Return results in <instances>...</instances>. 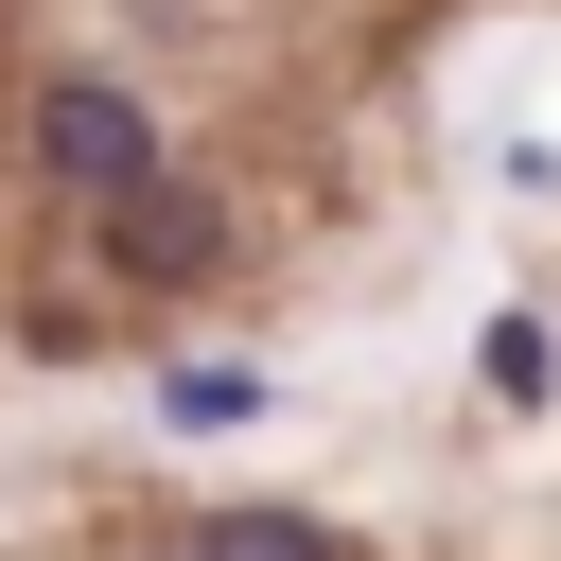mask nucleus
<instances>
[{
  "label": "nucleus",
  "instance_id": "nucleus-2",
  "mask_svg": "<svg viewBox=\"0 0 561 561\" xmlns=\"http://www.w3.org/2000/svg\"><path fill=\"white\" fill-rule=\"evenodd\" d=\"M210 245H228V210H210V175H140V193H105V263L123 280H210Z\"/></svg>",
  "mask_w": 561,
  "mask_h": 561
},
{
  "label": "nucleus",
  "instance_id": "nucleus-5",
  "mask_svg": "<svg viewBox=\"0 0 561 561\" xmlns=\"http://www.w3.org/2000/svg\"><path fill=\"white\" fill-rule=\"evenodd\" d=\"M473 368H491V403H543V333H526V316H491V351H473Z\"/></svg>",
  "mask_w": 561,
  "mask_h": 561
},
{
  "label": "nucleus",
  "instance_id": "nucleus-4",
  "mask_svg": "<svg viewBox=\"0 0 561 561\" xmlns=\"http://www.w3.org/2000/svg\"><path fill=\"white\" fill-rule=\"evenodd\" d=\"M245 403H263L245 368H158V421H175V438H210V421H245Z\"/></svg>",
  "mask_w": 561,
  "mask_h": 561
},
{
  "label": "nucleus",
  "instance_id": "nucleus-1",
  "mask_svg": "<svg viewBox=\"0 0 561 561\" xmlns=\"http://www.w3.org/2000/svg\"><path fill=\"white\" fill-rule=\"evenodd\" d=\"M35 175H70L88 210H105V193H140V175H158V123H140V88H105V70H53V88H35Z\"/></svg>",
  "mask_w": 561,
  "mask_h": 561
},
{
  "label": "nucleus",
  "instance_id": "nucleus-3",
  "mask_svg": "<svg viewBox=\"0 0 561 561\" xmlns=\"http://www.w3.org/2000/svg\"><path fill=\"white\" fill-rule=\"evenodd\" d=\"M193 561H333V526H298V508H210Z\"/></svg>",
  "mask_w": 561,
  "mask_h": 561
}]
</instances>
